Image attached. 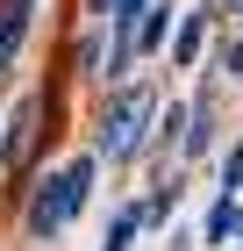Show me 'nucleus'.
Returning <instances> with one entry per match:
<instances>
[{
  "mask_svg": "<svg viewBox=\"0 0 243 251\" xmlns=\"http://www.w3.org/2000/svg\"><path fill=\"white\" fill-rule=\"evenodd\" d=\"M143 223H150V208H143V201H136V208H122V215H114V230H108V244H100V251H129Z\"/></svg>",
  "mask_w": 243,
  "mask_h": 251,
  "instance_id": "8",
  "label": "nucleus"
},
{
  "mask_svg": "<svg viewBox=\"0 0 243 251\" xmlns=\"http://www.w3.org/2000/svg\"><path fill=\"white\" fill-rule=\"evenodd\" d=\"M236 230H243V201H236V194H222V201L207 208L200 237H207V244H229V237H236Z\"/></svg>",
  "mask_w": 243,
  "mask_h": 251,
  "instance_id": "4",
  "label": "nucleus"
},
{
  "mask_svg": "<svg viewBox=\"0 0 243 251\" xmlns=\"http://www.w3.org/2000/svg\"><path fill=\"white\" fill-rule=\"evenodd\" d=\"M200 43H207V15H186L179 29H172V65H193Z\"/></svg>",
  "mask_w": 243,
  "mask_h": 251,
  "instance_id": "6",
  "label": "nucleus"
},
{
  "mask_svg": "<svg viewBox=\"0 0 243 251\" xmlns=\"http://www.w3.org/2000/svg\"><path fill=\"white\" fill-rule=\"evenodd\" d=\"M207 136H215V115H207V100H200V108H193V122H186V158L207 151Z\"/></svg>",
  "mask_w": 243,
  "mask_h": 251,
  "instance_id": "9",
  "label": "nucleus"
},
{
  "mask_svg": "<svg viewBox=\"0 0 243 251\" xmlns=\"http://www.w3.org/2000/svg\"><path fill=\"white\" fill-rule=\"evenodd\" d=\"M186 122H193V108H157V136L165 144H186Z\"/></svg>",
  "mask_w": 243,
  "mask_h": 251,
  "instance_id": "10",
  "label": "nucleus"
},
{
  "mask_svg": "<svg viewBox=\"0 0 243 251\" xmlns=\"http://www.w3.org/2000/svg\"><path fill=\"white\" fill-rule=\"evenodd\" d=\"M86 7H93V15H114V7H122V0H86Z\"/></svg>",
  "mask_w": 243,
  "mask_h": 251,
  "instance_id": "13",
  "label": "nucleus"
},
{
  "mask_svg": "<svg viewBox=\"0 0 243 251\" xmlns=\"http://www.w3.org/2000/svg\"><path fill=\"white\" fill-rule=\"evenodd\" d=\"M29 129H36V94L22 100L15 122H7V144H0V158H7V165H22V158H29Z\"/></svg>",
  "mask_w": 243,
  "mask_h": 251,
  "instance_id": "5",
  "label": "nucleus"
},
{
  "mask_svg": "<svg viewBox=\"0 0 243 251\" xmlns=\"http://www.w3.org/2000/svg\"><path fill=\"white\" fill-rule=\"evenodd\" d=\"M222 72H243V36H236V43L222 50Z\"/></svg>",
  "mask_w": 243,
  "mask_h": 251,
  "instance_id": "12",
  "label": "nucleus"
},
{
  "mask_svg": "<svg viewBox=\"0 0 243 251\" xmlns=\"http://www.w3.org/2000/svg\"><path fill=\"white\" fill-rule=\"evenodd\" d=\"M222 187H229V194L243 187V144H229V158H222Z\"/></svg>",
  "mask_w": 243,
  "mask_h": 251,
  "instance_id": "11",
  "label": "nucleus"
},
{
  "mask_svg": "<svg viewBox=\"0 0 243 251\" xmlns=\"http://www.w3.org/2000/svg\"><path fill=\"white\" fill-rule=\"evenodd\" d=\"M150 122H157V94H150V86H129V94L100 115L93 158H108V165H114V158H136V144L150 136Z\"/></svg>",
  "mask_w": 243,
  "mask_h": 251,
  "instance_id": "2",
  "label": "nucleus"
},
{
  "mask_svg": "<svg viewBox=\"0 0 243 251\" xmlns=\"http://www.w3.org/2000/svg\"><path fill=\"white\" fill-rule=\"evenodd\" d=\"M29 15H36V0H0V72L22 58V36H29Z\"/></svg>",
  "mask_w": 243,
  "mask_h": 251,
  "instance_id": "3",
  "label": "nucleus"
},
{
  "mask_svg": "<svg viewBox=\"0 0 243 251\" xmlns=\"http://www.w3.org/2000/svg\"><path fill=\"white\" fill-rule=\"evenodd\" d=\"M236 15H243V0H236Z\"/></svg>",
  "mask_w": 243,
  "mask_h": 251,
  "instance_id": "14",
  "label": "nucleus"
},
{
  "mask_svg": "<svg viewBox=\"0 0 243 251\" xmlns=\"http://www.w3.org/2000/svg\"><path fill=\"white\" fill-rule=\"evenodd\" d=\"M165 36H172V0H157V7L143 15V36H136V58H150V50H157Z\"/></svg>",
  "mask_w": 243,
  "mask_h": 251,
  "instance_id": "7",
  "label": "nucleus"
},
{
  "mask_svg": "<svg viewBox=\"0 0 243 251\" xmlns=\"http://www.w3.org/2000/svg\"><path fill=\"white\" fill-rule=\"evenodd\" d=\"M86 194H93V158H72V165L43 173L36 201H29V230H36V237H57L79 208H86Z\"/></svg>",
  "mask_w": 243,
  "mask_h": 251,
  "instance_id": "1",
  "label": "nucleus"
}]
</instances>
